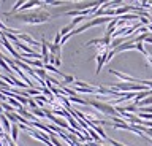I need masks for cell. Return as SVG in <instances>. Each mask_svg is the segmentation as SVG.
<instances>
[{
    "label": "cell",
    "instance_id": "277c9868",
    "mask_svg": "<svg viewBox=\"0 0 152 146\" xmlns=\"http://www.w3.org/2000/svg\"><path fill=\"white\" fill-rule=\"evenodd\" d=\"M108 54H109V51L106 49H103L102 53H100L98 56H95L97 57V75L102 72V68H103V65L106 64V57H108Z\"/></svg>",
    "mask_w": 152,
    "mask_h": 146
},
{
    "label": "cell",
    "instance_id": "3957f363",
    "mask_svg": "<svg viewBox=\"0 0 152 146\" xmlns=\"http://www.w3.org/2000/svg\"><path fill=\"white\" fill-rule=\"evenodd\" d=\"M109 73H111V75H114V76H117L119 79H122V81H127V83H130V84H141V79H138V78H133V76H130V75H127V73L116 72V70H109Z\"/></svg>",
    "mask_w": 152,
    "mask_h": 146
},
{
    "label": "cell",
    "instance_id": "6da1fadb",
    "mask_svg": "<svg viewBox=\"0 0 152 146\" xmlns=\"http://www.w3.org/2000/svg\"><path fill=\"white\" fill-rule=\"evenodd\" d=\"M14 19H19L26 24H43L51 19V15L45 10H38L32 13H19V15H13Z\"/></svg>",
    "mask_w": 152,
    "mask_h": 146
},
{
    "label": "cell",
    "instance_id": "5b68a950",
    "mask_svg": "<svg viewBox=\"0 0 152 146\" xmlns=\"http://www.w3.org/2000/svg\"><path fill=\"white\" fill-rule=\"evenodd\" d=\"M41 57H43V64L45 65L49 64V48H48V41L45 37L41 38Z\"/></svg>",
    "mask_w": 152,
    "mask_h": 146
},
{
    "label": "cell",
    "instance_id": "9c48e42d",
    "mask_svg": "<svg viewBox=\"0 0 152 146\" xmlns=\"http://www.w3.org/2000/svg\"><path fill=\"white\" fill-rule=\"evenodd\" d=\"M37 5H43V2H40V0H30V2H26V3L22 5L21 11H24V10H30V8L37 7Z\"/></svg>",
    "mask_w": 152,
    "mask_h": 146
},
{
    "label": "cell",
    "instance_id": "7c38bea8",
    "mask_svg": "<svg viewBox=\"0 0 152 146\" xmlns=\"http://www.w3.org/2000/svg\"><path fill=\"white\" fill-rule=\"evenodd\" d=\"M92 129H94V130H95V132H97V134H98V136H100V138H103V140H108L106 134H104V132H103V129H102V127H100V125H94Z\"/></svg>",
    "mask_w": 152,
    "mask_h": 146
},
{
    "label": "cell",
    "instance_id": "44dd1931",
    "mask_svg": "<svg viewBox=\"0 0 152 146\" xmlns=\"http://www.w3.org/2000/svg\"><path fill=\"white\" fill-rule=\"evenodd\" d=\"M64 79H65L66 83H75V78H73V76H70V75H65V78H64Z\"/></svg>",
    "mask_w": 152,
    "mask_h": 146
},
{
    "label": "cell",
    "instance_id": "e0dca14e",
    "mask_svg": "<svg viewBox=\"0 0 152 146\" xmlns=\"http://www.w3.org/2000/svg\"><path fill=\"white\" fill-rule=\"evenodd\" d=\"M3 136V141H5V143H7L8 146H16V143H14V141L11 140V136H8L7 134H5V135H2Z\"/></svg>",
    "mask_w": 152,
    "mask_h": 146
},
{
    "label": "cell",
    "instance_id": "ba28073f",
    "mask_svg": "<svg viewBox=\"0 0 152 146\" xmlns=\"http://www.w3.org/2000/svg\"><path fill=\"white\" fill-rule=\"evenodd\" d=\"M16 37H18V40H19V41H21V40H24V41H26V43H28L30 46H35V48H37L38 45H41V43H37V41L33 40L30 35H27V34H18Z\"/></svg>",
    "mask_w": 152,
    "mask_h": 146
},
{
    "label": "cell",
    "instance_id": "ac0fdd59",
    "mask_svg": "<svg viewBox=\"0 0 152 146\" xmlns=\"http://www.w3.org/2000/svg\"><path fill=\"white\" fill-rule=\"evenodd\" d=\"M60 41H62V35H60V32H57L54 37V45H60Z\"/></svg>",
    "mask_w": 152,
    "mask_h": 146
},
{
    "label": "cell",
    "instance_id": "9a60e30c",
    "mask_svg": "<svg viewBox=\"0 0 152 146\" xmlns=\"http://www.w3.org/2000/svg\"><path fill=\"white\" fill-rule=\"evenodd\" d=\"M35 73H37L41 79H45V81H46L48 75H46V70H45V68H35Z\"/></svg>",
    "mask_w": 152,
    "mask_h": 146
},
{
    "label": "cell",
    "instance_id": "d6986e66",
    "mask_svg": "<svg viewBox=\"0 0 152 146\" xmlns=\"http://www.w3.org/2000/svg\"><path fill=\"white\" fill-rule=\"evenodd\" d=\"M109 145H113V146H125V145H122V143H119V141H116V140H113V138H108L106 140Z\"/></svg>",
    "mask_w": 152,
    "mask_h": 146
},
{
    "label": "cell",
    "instance_id": "7a4b0ae2",
    "mask_svg": "<svg viewBox=\"0 0 152 146\" xmlns=\"http://www.w3.org/2000/svg\"><path fill=\"white\" fill-rule=\"evenodd\" d=\"M89 105L90 106H94L95 110H98L100 113H103V114H108V116H111V117H117V116H121L117 113L116 110V106H113L111 103H108V102H102V100H89Z\"/></svg>",
    "mask_w": 152,
    "mask_h": 146
},
{
    "label": "cell",
    "instance_id": "30bf717a",
    "mask_svg": "<svg viewBox=\"0 0 152 146\" xmlns=\"http://www.w3.org/2000/svg\"><path fill=\"white\" fill-rule=\"evenodd\" d=\"M0 122H2L5 132H11V122L8 121V117L5 116V114H0Z\"/></svg>",
    "mask_w": 152,
    "mask_h": 146
},
{
    "label": "cell",
    "instance_id": "2e32d148",
    "mask_svg": "<svg viewBox=\"0 0 152 146\" xmlns=\"http://www.w3.org/2000/svg\"><path fill=\"white\" fill-rule=\"evenodd\" d=\"M136 49L140 51V53H142L144 56H147V54H149V53H147V51L144 49V46H142V41H136Z\"/></svg>",
    "mask_w": 152,
    "mask_h": 146
},
{
    "label": "cell",
    "instance_id": "5bb4252c",
    "mask_svg": "<svg viewBox=\"0 0 152 146\" xmlns=\"http://www.w3.org/2000/svg\"><path fill=\"white\" fill-rule=\"evenodd\" d=\"M138 106H140V108H142V106H152V95L144 98L142 102H140V103H138Z\"/></svg>",
    "mask_w": 152,
    "mask_h": 146
},
{
    "label": "cell",
    "instance_id": "4fadbf2b",
    "mask_svg": "<svg viewBox=\"0 0 152 146\" xmlns=\"http://www.w3.org/2000/svg\"><path fill=\"white\" fill-rule=\"evenodd\" d=\"M32 114L35 116V117H37V116H38V117H43V119L46 117V113L43 111L41 108H35V110H32Z\"/></svg>",
    "mask_w": 152,
    "mask_h": 146
},
{
    "label": "cell",
    "instance_id": "7402d4cb",
    "mask_svg": "<svg viewBox=\"0 0 152 146\" xmlns=\"http://www.w3.org/2000/svg\"><path fill=\"white\" fill-rule=\"evenodd\" d=\"M146 59H147V62L152 65V56H151V54H147V56H146Z\"/></svg>",
    "mask_w": 152,
    "mask_h": 146
},
{
    "label": "cell",
    "instance_id": "ffe728a7",
    "mask_svg": "<svg viewBox=\"0 0 152 146\" xmlns=\"http://www.w3.org/2000/svg\"><path fill=\"white\" fill-rule=\"evenodd\" d=\"M28 106H30L32 110H35V108H38V103L33 100V98H28Z\"/></svg>",
    "mask_w": 152,
    "mask_h": 146
},
{
    "label": "cell",
    "instance_id": "52a82bcc",
    "mask_svg": "<svg viewBox=\"0 0 152 146\" xmlns=\"http://www.w3.org/2000/svg\"><path fill=\"white\" fill-rule=\"evenodd\" d=\"M48 48H49V54L56 56V59H60V54H62V46L60 45L48 43Z\"/></svg>",
    "mask_w": 152,
    "mask_h": 146
},
{
    "label": "cell",
    "instance_id": "603a6c76",
    "mask_svg": "<svg viewBox=\"0 0 152 146\" xmlns=\"http://www.w3.org/2000/svg\"><path fill=\"white\" fill-rule=\"evenodd\" d=\"M2 37H3V32H2V30H0V38H2Z\"/></svg>",
    "mask_w": 152,
    "mask_h": 146
},
{
    "label": "cell",
    "instance_id": "8fae6325",
    "mask_svg": "<svg viewBox=\"0 0 152 146\" xmlns=\"http://www.w3.org/2000/svg\"><path fill=\"white\" fill-rule=\"evenodd\" d=\"M19 124H11V140L16 143L18 141V135H19Z\"/></svg>",
    "mask_w": 152,
    "mask_h": 146
},
{
    "label": "cell",
    "instance_id": "8992f818",
    "mask_svg": "<svg viewBox=\"0 0 152 146\" xmlns=\"http://www.w3.org/2000/svg\"><path fill=\"white\" fill-rule=\"evenodd\" d=\"M0 43H2V45L5 46V48H7V49L10 51V54H11V56H13L14 59H19V54L16 53V51H14V48H13V45L10 43V40L7 38V37H5V34H3V37H2V38H0Z\"/></svg>",
    "mask_w": 152,
    "mask_h": 146
}]
</instances>
